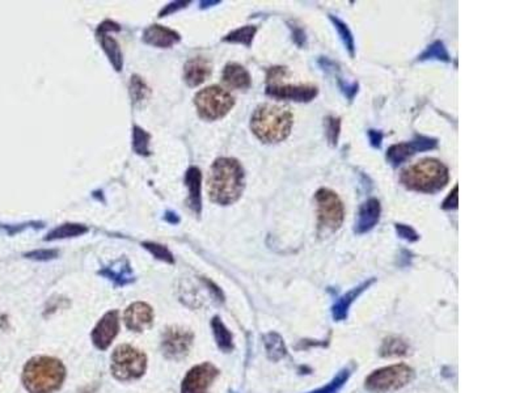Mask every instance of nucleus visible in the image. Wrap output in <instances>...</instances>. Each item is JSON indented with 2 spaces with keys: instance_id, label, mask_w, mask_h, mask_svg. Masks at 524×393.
<instances>
[{
  "instance_id": "f257e3e1",
  "label": "nucleus",
  "mask_w": 524,
  "mask_h": 393,
  "mask_svg": "<svg viewBox=\"0 0 524 393\" xmlns=\"http://www.w3.org/2000/svg\"><path fill=\"white\" fill-rule=\"evenodd\" d=\"M245 187L244 169L235 159H218L211 167L209 177V194L219 205L236 202Z\"/></svg>"
},
{
  "instance_id": "f03ea898",
  "label": "nucleus",
  "mask_w": 524,
  "mask_h": 393,
  "mask_svg": "<svg viewBox=\"0 0 524 393\" xmlns=\"http://www.w3.org/2000/svg\"><path fill=\"white\" fill-rule=\"evenodd\" d=\"M294 117L290 109L275 104H263L254 110L251 128L265 143H278L290 135Z\"/></svg>"
},
{
  "instance_id": "7ed1b4c3",
  "label": "nucleus",
  "mask_w": 524,
  "mask_h": 393,
  "mask_svg": "<svg viewBox=\"0 0 524 393\" xmlns=\"http://www.w3.org/2000/svg\"><path fill=\"white\" fill-rule=\"evenodd\" d=\"M65 378V366L50 357L32 358L22 371V383L30 393L55 392L62 387Z\"/></svg>"
},
{
  "instance_id": "20e7f679",
  "label": "nucleus",
  "mask_w": 524,
  "mask_h": 393,
  "mask_svg": "<svg viewBox=\"0 0 524 393\" xmlns=\"http://www.w3.org/2000/svg\"><path fill=\"white\" fill-rule=\"evenodd\" d=\"M448 169L437 159H424L402 171L401 182L410 190L434 193L446 187Z\"/></svg>"
},
{
  "instance_id": "39448f33",
  "label": "nucleus",
  "mask_w": 524,
  "mask_h": 393,
  "mask_svg": "<svg viewBox=\"0 0 524 393\" xmlns=\"http://www.w3.org/2000/svg\"><path fill=\"white\" fill-rule=\"evenodd\" d=\"M110 367L118 380L138 379L146 371V355L130 345H121L112 355Z\"/></svg>"
},
{
  "instance_id": "423d86ee",
  "label": "nucleus",
  "mask_w": 524,
  "mask_h": 393,
  "mask_svg": "<svg viewBox=\"0 0 524 393\" xmlns=\"http://www.w3.org/2000/svg\"><path fill=\"white\" fill-rule=\"evenodd\" d=\"M195 102L201 117L215 121L224 117L232 109L235 100L225 89L213 86L198 92Z\"/></svg>"
},
{
  "instance_id": "0eeeda50",
  "label": "nucleus",
  "mask_w": 524,
  "mask_h": 393,
  "mask_svg": "<svg viewBox=\"0 0 524 393\" xmlns=\"http://www.w3.org/2000/svg\"><path fill=\"white\" fill-rule=\"evenodd\" d=\"M284 67H274L268 72V86L266 93L272 98L280 100H292L299 102L311 101L312 98L317 96V88L310 84H299L294 86L282 81V75L284 72Z\"/></svg>"
},
{
  "instance_id": "6e6552de",
  "label": "nucleus",
  "mask_w": 524,
  "mask_h": 393,
  "mask_svg": "<svg viewBox=\"0 0 524 393\" xmlns=\"http://www.w3.org/2000/svg\"><path fill=\"white\" fill-rule=\"evenodd\" d=\"M414 378L413 370L407 364H395L371 373L366 380V388L371 392H388L410 383Z\"/></svg>"
},
{
  "instance_id": "1a4fd4ad",
  "label": "nucleus",
  "mask_w": 524,
  "mask_h": 393,
  "mask_svg": "<svg viewBox=\"0 0 524 393\" xmlns=\"http://www.w3.org/2000/svg\"><path fill=\"white\" fill-rule=\"evenodd\" d=\"M315 199L317 204V216L320 226L332 231L340 228L345 215L340 196L329 189H320L316 193Z\"/></svg>"
},
{
  "instance_id": "9d476101",
  "label": "nucleus",
  "mask_w": 524,
  "mask_h": 393,
  "mask_svg": "<svg viewBox=\"0 0 524 393\" xmlns=\"http://www.w3.org/2000/svg\"><path fill=\"white\" fill-rule=\"evenodd\" d=\"M193 344V333L184 328L172 326L165 331L162 341L163 353L168 359H183Z\"/></svg>"
},
{
  "instance_id": "9b49d317",
  "label": "nucleus",
  "mask_w": 524,
  "mask_h": 393,
  "mask_svg": "<svg viewBox=\"0 0 524 393\" xmlns=\"http://www.w3.org/2000/svg\"><path fill=\"white\" fill-rule=\"evenodd\" d=\"M218 375V368L211 364L195 366L186 373L181 385V393H209Z\"/></svg>"
},
{
  "instance_id": "f8f14e48",
  "label": "nucleus",
  "mask_w": 524,
  "mask_h": 393,
  "mask_svg": "<svg viewBox=\"0 0 524 393\" xmlns=\"http://www.w3.org/2000/svg\"><path fill=\"white\" fill-rule=\"evenodd\" d=\"M437 146V139L417 135L412 142L393 145L392 147H389L388 151H387V159L393 167H398L412 155L421 152V151L434 149Z\"/></svg>"
},
{
  "instance_id": "ddd939ff",
  "label": "nucleus",
  "mask_w": 524,
  "mask_h": 393,
  "mask_svg": "<svg viewBox=\"0 0 524 393\" xmlns=\"http://www.w3.org/2000/svg\"><path fill=\"white\" fill-rule=\"evenodd\" d=\"M119 331V317L117 311L107 312L92 332V341L100 350H107Z\"/></svg>"
},
{
  "instance_id": "4468645a",
  "label": "nucleus",
  "mask_w": 524,
  "mask_h": 393,
  "mask_svg": "<svg viewBox=\"0 0 524 393\" xmlns=\"http://www.w3.org/2000/svg\"><path fill=\"white\" fill-rule=\"evenodd\" d=\"M125 324L130 331L143 332L150 328L154 321V311L146 303H134L130 305L125 312Z\"/></svg>"
},
{
  "instance_id": "2eb2a0df",
  "label": "nucleus",
  "mask_w": 524,
  "mask_h": 393,
  "mask_svg": "<svg viewBox=\"0 0 524 393\" xmlns=\"http://www.w3.org/2000/svg\"><path fill=\"white\" fill-rule=\"evenodd\" d=\"M380 204L378 199L371 198L367 202H365L360 208L358 218L355 222V228L354 231L357 234H366L371 231L374 227L376 226L380 218Z\"/></svg>"
},
{
  "instance_id": "dca6fc26",
  "label": "nucleus",
  "mask_w": 524,
  "mask_h": 393,
  "mask_svg": "<svg viewBox=\"0 0 524 393\" xmlns=\"http://www.w3.org/2000/svg\"><path fill=\"white\" fill-rule=\"evenodd\" d=\"M211 74V65L204 57H197L188 60L185 65L184 75L186 83L190 87H197L202 84Z\"/></svg>"
},
{
  "instance_id": "f3484780",
  "label": "nucleus",
  "mask_w": 524,
  "mask_h": 393,
  "mask_svg": "<svg viewBox=\"0 0 524 393\" xmlns=\"http://www.w3.org/2000/svg\"><path fill=\"white\" fill-rule=\"evenodd\" d=\"M145 42L156 48H171L180 41V36L175 30L168 29L162 25H152L145 32Z\"/></svg>"
},
{
  "instance_id": "a211bd4d",
  "label": "nucleus",
  "mask_w": 524,
  "mask_h": 393,
  "mask_svg": "<svg viewBox=\"0 0 524 393\" xmlns=\"http://www.w3.org/2000/svg\"><path fill=\"white\" fill-rule=\"evenodd\" d=\"M98 274L107 277V279L113 281L116 286H126L134 281V274L131 266L126 258H119L112 265L100 270Z\"/></svg>"
},
{
  "instance_id": "6ab92c4d",
  "label": "nucleus",
  "mask_w": 524,
  "mask_h": 393,
  "mask_svg": "<svg viewBox=\"0 0 524 393\" xmlns=\"http://www.w3.org/2000/svg\"><path fill=\"white\" fill-rule=\"evenodd\" d=\"M223 81L231 88L247 89L251 87V75L243 66L230 63L224 69Z\"/></svg>"
},
{
  "instance_id": "aec40b11",
  "label": "nucleus",
  "mask_w": 524,
  "mask_h": 393,
  "mask_svg": "<svg viewBox=\"0 0 524 393\" xmlns=\"http://www.w3.org/2000/svg\"><path fill=\"white\" fill-rule=\"evenodd\" d=\"M374 282V279L367 281V282H363L362 285L353 288L351 291H349L348 294L341 296L340 299L337 300V303L333 305V317L334 320L341 321V320H345L348 317V312H349L350 305H353V302L360 296L371 284Z\"/></svg>"
},
{
  "instance_id": "412c9836",
  "label": "nucleus",
  "mask_w": 524,
  "mask_h": 393,
  "mask_svg": "<svg viewBox=\"0 0 524 393\" xmlns=\"http://www.w3.org/2000/svg\"><path fill=\"white\" fill-rule=\"evenodd\" d=\"M201 172L198 168H189L185 175V184L189 189V204L197 214L201 211Z\"/></svg>"
},
{
  "instance_id": "4be33fe9",
  "label": "nucleus",
  "mask_w": 524,
  "mask_h": 393,
  "mask_svg": "<svg viewBox=\"0 0 524 393\" xmlns=\"http://www.w3.org/2000/svg\"><path fill=\"white\" fill-rule=\"evenodd\" d=\"M98 33L100 36L101 45H103V49L105 51L110 63L113 65V67L117 71H121L122 66H124V60H122V53L119 49V45L117 44L116 39L113 37H109L105 32H98Z\"/></svg>"
},
{
  "instance_id": "5701e85b",
  "label": "nucleus",
  "mask_w": 524,
  "mask_h": 393,
  "mask_svg": "<svg viewBox=\"0 0 524 393\" xmlns=\"http://www.w3.org/2000/svg\"><path fill=\"white\" fill-rule=\"evenodd\" d=\"M211 326L219 349H222L225 353L231 352L233 349L232 334L225 328L223 321L219 317H214Z\"/></svg>"
},
{
  "instance_id": "b1692460",
  "label": "nucleus",
  "mask_w": 524,
  "mask_h": 393,
  "mask_svg": "<svg viewBox=\"0 0 524 393\" xmlns=\"http://www.w3.org/2000/svg\"><path fill=\"white\" fill-rule=\"evenodd\" d=\"M263 344L266 347V352L269 358L273 361H278L286 355V347L278 334L269 333L263 337Z\"/></svg>"
},
{
  "instance_id": "393cba45",
  "label": "nucleus",
  "mask_w": 524,
  "mask_h": 393,
  "mask_svg": "<svg viewBox=\"0 0 524 393\" xmlns=\"http://www.w3.org/2000/svg\"><path fill=\"white\" fill-rule=\"evenodd\" d=\"M87 227L80 225H63L53 229L45 240H58V239H66V237H75V236L83 235L87 232Z\"/></svg>"
},
{
  "instance_id": "a878e982",
  "label": "nucleus",
  "mask_w": 524,
  "mask_h": 393,
  "mask_svg": "<svg viewBox=\"0 0 524 393\" xmlns=\"http://www.w3.org/2000/svg\"><path fill=\"white\" fill-rule=\"evenodd\" d=\"M256 32H257V28L253 27V25L243 27V28H240V29H236L231 32V33L224 39V41H227V42H232V44H243L245 46H251Z\"/></svg>"
},
{
  "instance_id": "bb28decb",
  "label": "nucleus",
  "mask_w": 524,
  "mask_h": 393,
  "mask_svg": "<svg viewBox=\"0 0 524 393\" xmlns=\"http://www.w3.org/2000/svg\"><path fill=\"white\" fill-rule=\"evenodd\" d=\"M330 21L334 24L336 29L339 30V34H340L341 39L345 45V48L349 50L350 55L354 57V53H355V45H354V39H353V34L350 32L349 27L341 21L339 18H334V16H329Z\"/></svg>"
},
{
  "instance_id": "cd10ccee",
  "label": "nucleus",
  "mask_w": 524,
  "mask_h": 393,
  "mask_svg": "<svg viewBox=\"0 0 524 393\" xmlns=\"http://www.w3.org/2000/svg\"><path fill=\"white\" fill-rule=\"evenodd\" d=\"M350 375H351V368L346 367V368L341 370L340 373H337V376L329 384H327L325 387H321L319 389L310 393H339L341 388L343 387V384L348 382Z\"/></svg>"
},
{
  "instance_id": "c85d7f7f",
  "label": "nucleus",
  "mask_w": 524,
  "mask_h": 393,
  "mask_svg": "<svg viewBox=\"0 0 524 393\" xmlns=\"http://www.w3.org/2000/svg\"><path fill=\"white\" fill-rule=\"evenodd\" d=\"M419 60H427V59H438V60H445V62H450V55L447 53L446 48L443 45V42L437 41L434 42L433 45H430L421 55H419Z\"/></svg>"
},
{
  "instance_id": "c756f323",
  "label": "nucleus",
  "mask_w": 524,
  "mask_h": 393,
  "mask_svg": "<svg viewBox=\"0 0 524 393\" xmlns=\"http://www.w3.org/2000/svg\"><path fill=\"white\" fill-rule=\"evenodd\" d=\"M148 143H150V134H147L143 128H134L133 133V147L136 149V154L139 155H148Z\"/></svg>"
},
{
  "instance_id": "7c9ffc66",
  "label": "nucleus",
  "mask_w": 524,
  "mask_h": 393,
  "mask_svg": "<svg viewBox=\"0 0 524 393\" xmlns=\"http://www.w3.org/2000/svg\"><path fill=\"white\" fill-rule=\"evenodd\" d=\"M407 350H408V346L404 341H401L398 338H389L383 345L381 354L389 355V357L391 355H402V354L407 353Z\"/></svg>"
},
{
  "instance_id": "2f4dec72",
  "label": "nucleus",
  "mask_w": 524,
  "mask_h": 393,
  "mask_svg": "<svg viewBox=\"0 0 524 393\" xmlns=\"http://www.w3.org/2000/svg\"><path fill=\"white\" fill-rule=\"evenodd\" d=\"M143 246L146 248L147 251H150L151 255L156 257L157 260H162V261H165L168 264H173V261H175L173 255H172V253L165 246H159V244H155V243H145Z\"/></svg>"
},
{
  "instance_id": "473e14b6",
  "label": "nucleus",
  "mask_w": 524,
  "mask_h": 393,
  "mask_svg": "<svg viewBox=\"0 0 524 393\" xmlns=\"http://www.w3.org/2000/svg\"><path fill=\"white\" fill-rule=\"evenodd\" d=\"M340 118L329 117L327 119V137L332 146L337 145L340 134Z\"/></svg>"
},
{
  "instance_id": "72a5a7b5",
  "label": "nucleus",
  "mask_w": 524,
  "mask_h": 393,
  "mask_svg": "<svg viewBox=\"0 0 524 393\" xmlns=\"http://www.w3.org/2000/svg\"><path fill=\"white\" fill-rule=\"evenodd\" d=\"M131 79H133L131 80V98L134 100V102H139L146 98V84L138 76Z\"/></svg>"
},
{
  "instance_id": "f704fd0d",
  "label": "nucleus",
  "mask_w": 524,
  "mask_h": 393,
  "mask_svg": "<svg viewBox=\"0 0 524 393\" xmlns=\"http://www.w3.org/2000/svg\"><path fill=\"white\" fill-rule=\"evenodd\" d=\"M396 232L398 235L407 240L409 243H413V241H417L419 239L417 232L412 228V227L405 226V225H396Z\"/></svg>"
},
{
  "instance_id": "c9c22d12",
  "label": "nucleus",
  "mask_w": 524,
  "mask_h": 393,
  "mask_svg": "<svg viewBox=\"0 0 524 393\" xmlns=\"http://www.w3.org/2000/svg\"><path fill=\"white\" fill-rule=\"evenodd\" d=\"M27 257L28 258H32V260H39V261H48V260H51V258H55L57 255H58V252L57 251H48V249H39V251H34V252H30V253H27Z\"/></svg>"
},
{
  "instance_id": "e433bc0d",
  "label": "nucleus",
  "mask_w": 524,
  "mask_h": 393,
  "mask_svg": "<svg viewBox=\"0 0 524 393\" xmlns=\"http://www.w3.org/2000/svg\"><path fill=\"white\" fill-rule=\"evenodd\" d=\"M457 187H454L452 193H450V196H447L443 202V208L445 210H451V208H457Z\"/></svg>"
},
{
  "instance_id": "4c0bfd02",
  "label": "nucleus",
  "mask_w": 524,
  "mask_h": 393,
  "mask_svg": "<svg viewBox=\"0 0 524 393\" xmlns=\"http://www.w3.org/2000/svg\"><path fill=\"white\" fill-rule=\"evenodd\" d=\"M369 137L371 146L375 148H380L381 140H383V133L381 131H376V130H369Z\"/></svg>"
},
{
  "instance_id": "58836bf2",
  "label": "nucleus",
  "mask_w": 524,
  "mask_h": 393,
  "mask_svg": "<svg viewBox=\"0 0 524 393\" xmlns=\"http://www.w3.org/2000/svg\"><path fill=\"white\" fill-rule=\"evenodd\" d=\"M188 3H184V1H178V3H173V4H171L166 10L163 11L162 13H160V16H163V15H166V13H169V12H172V11H176L177 8H181V7H184V6H186Z\"/></svg>"
}]
</instances>
